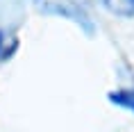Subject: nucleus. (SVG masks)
<instances>
[{
	"label": "nucleus",
	"instance_id": "obj_1",
	"mask_svg": "<svg viewBox=\"0 0 134 132\" xmlns=\"http://www.w3.org/2000/svg\"><path fill=\"white\" fill-rule=\"evenodd\" d=\"M41 9L46 14H57V16H64V18H71L73 23H77L80 28L84 30L86 34H93L91 16L75 0H46V2H41Z\"/></svg>",
	"mask_w": 134,
	"mask_h": 132
},
{
	"label": "nucleus",
	"instance_id": "obj_2",
	"mask_svg": "<svg viewBox=\"0 0 134 132\" xmlns=\"http://www.w3.org/2000/svg\"><path fill=\"white\" fill-rule=\"evenodd\" d=\"M107 100H109L111 105H116V107H120V109L134 114V87L109 91V93H107Z\"/></svg>",
	"mask_w": 134,
	"mask_h": 132
},
{
	"label": "nucleus",
	"instance_id": "obj_3",
	"mask_svg": "<svg viewBox=\"0 0 134 132\" xmlns=\"http://www.w3.org/2000/svg\"><path fill=\"white\" fill-rule=\"evenodd\" d=\"M111 14L123 18H134V0H100Z\"/></svg>",
	"mask_w": 134,
	"mask_h": 132
},
{
	"label": "nucleus",
	"instance_id": "obj_4",
	"mask_svg": "<svg viewBox=\"0 0 134 132\" xmlns=\"http://www.w3.org/2000/svg\"><path fill=\"white\" fill-rule=\"evenodd\" d=\"M14 50H16V43L7 48V32L0 28V59H7V57H12V52H14Z\"/></svg>",
	"mask_w": 134,
	"mask_h": 132
}]
</instances>
